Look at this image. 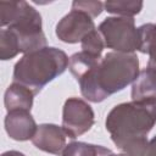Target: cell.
I'll list each match as a JSON object with an SVG mask.
<instances>
[{"label": "cell", "instance_id": "d6986e66", "mask_svg": "<svg viewBox=\"0 0 156 156\" xmlns=\"http://www.w3.org/2000/svg\"><path fill=\"white\" fill-rule=\"evenodd\" d=\"M149 156H156V135L149 141Z\"/></svg>", "mask_w": 156, "mask_h": 156}, {"label": "cell", "instance_id": "e0dca14e", "mask_svg": "<svg viewBox=\"0 0 156 156\" xmlns=\"http://www.w3.org/2000/svg\"><path fill=\"white\" fill-rule=\"evenodd\" d=\"M82 49L84 52L96 56V57H101V52L105 48V43L104 39L100 34V32L98 29H94L93 32H90L82 41H80Z\"/></svg>", "mask_w": 156, "mask_h": 156}, {"label": "cell", "instance_id": "9c48e42d", "mask_svg": "<svg viewBox=\"0 0 156 156\" xmlns=\"http://www.w3.org/2000/svg\"><path fill=\"white\" fill-rule=\"evenodd\" d=\"M5 130L7 135L16 141L32 140L37 132V123L30 115V111L16 110L10 111L5 116Z\"/></svg>", "mask_w": 156, "mask_h": 156}, {"label": "cell", "instance_id": "8992f818", "mask_svg": "<svg viewBox=\"0 0 156 156\" xmlns=\"http://www.w3.org/2000/svg\"><path fill=\"white\" fill-rule=\"evenodd\" d=\"M94 124V111L91 106L79 99L68 98L62 108V129L66 136L76 139L87 133Z\"/></svg>", "mask_w": 156, "mask_h": 156}, {"label": "cell", "instance_id": "8fae6325", "mask_svg": "<svg viewBox=\"0 0 156 156\" xmlns=\"http://www.w3.org/2000/svg\"><path fill=\"white\" fill-rule=\"evenodd\" d=\"M33 91L29 90L27 87L20 84V83H12L9 85V88L5 91L4 95V104L7 110L16 111V110H26L30 111L33 106Z\"/></svg>", "mask_w": 156, "mask_h": 156}, {"label": "cell", "instance_id": "4fadbf2b", "mask_svg": "<svg viewBox=\"0 0 156 156\" xmlns=\"http://www.w3.org/2000/svg\"><path fill=\"white\" fill-rule=\"evenodd\" d=\"M110 152V149L101 145H94L83 141H72L66 145L62 156H106Z\"/></svg>", "mask_w": 156, "mask_h": 156}, {"label": "cell", "instance_id": "3957f363", "mask_svg": "<svg viewBox=\"0 0 156 156\" xmlns=\"http://www.w3.org/2000/svg\"><path fill=\"white\" fill-rule=\"evenodd\" d=\"M0 26L13 34L20 52L28 54L46 46L41 16L27 1H1Z\"/></svg>", "mask_w": 156, "mask_h": 156}, {"label": "cell", "instance_id": "5bb4252c", "mask_svg": "<svg viewBox=\"0 0 156 156\" xmlns=\"http://www.w3.org/2000/svg\"><path fill=\"white\" fill-rule=\"evenodd\" d=\"M104 7L107 12L118 15L121 17H133L143 9L141 1H106Z\"/></svg>", "mask_w": 156, "mask_h": 156}, {"label": "cell", "instance_id": "9a60e30c", "mask_svg": "<svg viewBox=\"0 0 156 156\" xmlns=\"http://www.w3.org/2000/svg\"><path fill=\"white\" fill-rule=\"evenodd\" d=\"M127 156H149V141L146 136L130 138L116 144Z\"/></svg>", "mask_w": 156, "mask_h": 156}, {"label": "cell", "instance_id": "7a4b0ae2", "mask_svg": "<svg viewBox=\"0 0 156 156\" xmlns=\"http://www.w3.org/2000/svg\"><path fill=\"white\" fill-rule=\"evenodd\" d=\"M68 63L69 58L65 51L45 46L24 54L13 67L12 79L37 95L48 83L62 74Z\"/></svg>", "mask_w": 156, "mask_h": 156}, {"label": "cell", "instance_id": "52a82bcc", "mask_svg": "<svg viewBox=\"0 0 156 156\" xmlns=\"http://www.w3.org/2000/svg\"><path fill=\"white\" fill-rule=\"evenodd\" d=\"M95 29L93 18L78 10H72L63 16L56 24V37L67 44H76L82 41L90 32Z\"/></svg>", "mask_w": 156, "mask_h": 156}, {"label": "cell", "instance_id": "ffe728a7", "mask_svg": "<svg viewBox=\"0 0 156 156\" xmlns=\"http://www.w3.org/2000/svg\"><path fill=\"white\" fill-rule=\"evenodd\" d=\"M1 156H26V155L22 154V152H20V151H16V150H10V151L2 152Z\"/></svg>", "mask_w": 156, "mask_h": 156}, {"label": "cell", "instance_id": "ba28073f", "mask_svg": "<svg viewBox=\"0 0 156 156\" xmlns=\"http://www.w3.org/2000/svg\"><path fill=\"white\" fill-rule=\"evenodd\" d=\"M66 134L62 127L52 123H43L38 126L35 134L32 138L33 145L48 154L62 155L66 147Z\"/></svg>", "mask_w": 156, "mask_h": 156}, {"label": "cell", "instance_id": "6da1fadb", "mask_svg": "<svg viewBox=\"0 0 156 156\" xmlns=\"http://www.w3.org/2000/svg\"><path fill=\"white\" fill-rule=\"evenodd\" d=\"M139 72V60L134 52L111 51L77 82L85 99L91 102H101L133 83Z\"/></svg>", "mask_w": 156, "mask_h": 156}, {"label": "cell", "instance_id": "30bf717a", "mask_svg": "<svg viewBox=\"0 0 156 156\" xmlns=\"http://www.w3.org/2000/svg\"><path fill=\"white\" fill-rule=\"evenodd\" d=\"M132 99L135 101H156V71L145 67L132 84Z\"/></svg>", "mask_w": 156, "mask_h": 156}, {"label": "cell", "instance_id": "5b68a950", "mask_svg": "<svg viewBox=\"0 0 156 156\" xmlns=\"http://www.w3.org/2000/svg\"><path fill=\"white\" fill-rule=\"evenodd\" d=\"M100 32L105 46L116 52H134L139 50V32L133 17H107L100 24Z\"/></svg>", "mask_w": 156, "mask_h": 156}, {"label": "cell", "instance_id": "7c38bea8", "mask_svg": "<svg viewBox=\"0 0 156 156\" xmlns=\"http://www.w3.org/2000/svg\"><path fill=\"white\" fill-rule=\"evenodd\" d=\"M139 32V51L150 56L147 67L156 71V24L146 23L138 28Z\"/></svg>", "mask_w": 156, "mask_h": 156}, {"label": "cell", "instance_id": "ac0fdd59", "mask_svg": "<svg viewBox=\"0 0 156 156\" xmlns=\"http://www.w3.org/2000/svg\"><path fill=\"white\" fill-rule=\"evenodd\" d=\"M72 10H78V11H82L87 15H89L91 18H95L98 17L102 10H104V2L101 1H79V0H76L72 2Z\"/></svg>", "mask_w": 156, "mask_h": 156}, {"label": "cell", "instance_id": "277c9868", "mask_svg": "<svg viewBox=\"0 0 156 156\" xmlns=\"http://www.w3.org/2000/svg\"><path fill=\"white\" fill-rule=\"evenodd\" d=\"M156 124V101H130L116 105L105 121L113 144L146 136Z\"/></svg>", "mask_w": 156, "mask_h": 156}, {"label": "cell", "instance_id": "44dd1931", "mask_svg": "<svg viewBox=\"0 0 156 156\" xmlns=\"http://www.w3.org/2000/svg\"><path fill=\"white\" fill-rule=\"evenodd\" d=\"M106 156H127L126 154H113L112 151L108 154V155H106Z\"/></svg>", "mask_w": 156, "mask_h": 156}, {"label": "cell", "instance_id": "2e32d148", "mask_svg": "<svg viewBox=\"0 0 156 156\" xmlns=\"http://www.w3.org/2000/svg\"><path fill=\"white\" fill-rule=\"evenodd\" d=\"M18 54H20V50H18L17 41L13 34L6 28H1L0 30V58L2 61L11 60Z\"/></svg>", "mask_w": 156, "mask_h": 156}]
</instances>
